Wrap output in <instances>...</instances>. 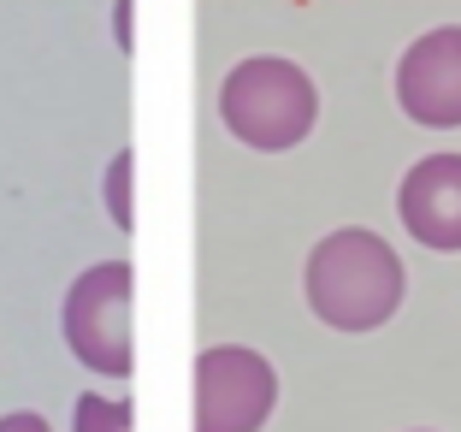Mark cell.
<instances>
[{
  "mask_svg": "<svg viewBox=\"0 0 461 432\" xmlns=\"http://www.w3.org/2000/svg\"><path fill=\"white\" fill-rule=\"evenodd\" d=\"M278 403V373L243 344L195 355V432H260Z\"/></svg>",
  "mask_w": 461,
  "mask_h": 432,
  "instance_id": "cell-4",
  "label": "cell"
},
{
  "mask_svg": "<svg viewBox=\"0 0 461 432\" xmlns=\"http://www.w3.org/2000/svg\"><path fill=\"white\" fill-rule=\"evenodd\" d=\"M219 119L237 142L260 154H285L296 142H308L313 119H320V95H313L308 71L290 66V60H243L230 66L225 89H219Z\"/></svg>",
  "mask_w": 461,
  "mask_h": 432,
  "instance_id": "cell-2",
  "label": "cell"
},
{
  "mask_svg": "<svg viewBox=\"0 0 461 432\" xmlns=\"http://www.w3.org/2000/svg\"><path fill=\"white\" fill-rule=\"evenodd\" d=\"M402 261L379 231H331L308 255V308L331 332H379L402 302Z\"/></svg>",
  "mask_w": 461,
  "mask_h": 432,
  "instance_id": "cell-1",
  "label": "cell"
},
{
  "mask_svg": "<svg viewBox=\"0 0 461 432\" xmlns=\"http://www.w3.org/2000/svg\"><path fill=\"white\" fill-rule=\"evenodd\" d=\"M0 432H54V427H48L41 415H6V420H0Z\"/></svg>",
  "mask_w": 461,
  "mask_h": 432,
  "instance_id": "cell-9",
  "label": "cell"
},
{
  "mask_svg": "<svg viewBox=\"0 0 461 432\" xmlns=\"http://www.w3.org/2000/svg\"><path fill=\"white\" fill-rule=\"evenodd\" d=\"M136 409L124 397H77V432H131Z\"/></svg>",
  "mask_w": 461,
  "mask_h": 432,
  "instance_id": "cell-7",
  "label": "cell"
},
{
  "mask_svg": "<svg viewBox=\"0 0 461 432\" xmlns=\"http://www.w3.org/2000/svg\"><path fill=\"white\" fill-rule=\"evenodd\" d=\"M131 154H119V161H113V178H107V196H113V219H119V225H131Z\"/></svg>",
  "mask_w": 461,
  "mask_h": 432,
  "instance_id": "cell-8",
  "label": "cell"
},
{
  "mask_svg": "<svg viewBox=\"0 0 461 432\" xmlns=\"http://www.w3.org/2000/svg\"><path fill=\"white\" fill-rule=\"evenodd\" d=\"M396 101L426 131H456L461 124V24L426 30L396 66Z\"/></svg>",
  "mask_w": 461,
  "mask_h": 432,
  "instance_id": "cell-5",
  "label": "cell"
},
{
  "mask_svg": "<svg viewBox=\"0 0 461 432\" xmlns=\"http://www.w3.org/2000/svg\"><path fill=\"white\" fill-rule=\"evenodd\" d=\"M396 214L408 237L438 255L461 249V154H426L396 189Z\"/></svg>",
  "mask_w": 461,
  "mask_h": 432,
  "instance_id": "cell-6",
  "label": "cell"
},
{
  "mask_svg": "<svg viewBox=\"0 0 461 432\" xmlns=\"http://www.w3.org/2000/svg\"><path fill=\"white\" fill-rule=\"evenodd\" d=\"M131 261L89 267L66 297V344L89 373L124 379L136 367V332H131Z\"/></svg>",
  "mask_w": 461,
  "mask_h": 432,
  "instance_id": "cell-3",
  "label": "cell"
}]
</instances>
